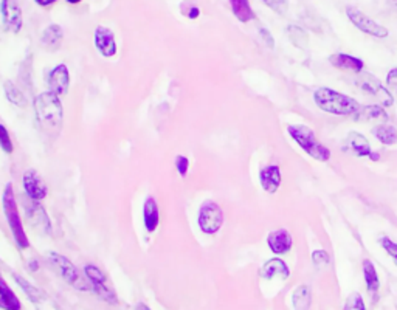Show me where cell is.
Wrapping results in <instances>:
<instances>
[{
  "label": "cell",
  "instance_id": "cell-1",
  "mask_svg": "<svg viewBox=\"0 0 397 310\" xmlns=\"http://www.w3.org/2000/svg\"><path fill=\"white\" fill-rule=\"evenodd\" d=\"M33 108L36 120L45 134L58 135L62 128V120H64V109H62L59 96L50 91L39 93L33 101Z\"/></svg>",
  "mask_w": 397,
  "mask_h": 310
},
{
  "label": "cell",
  "instance_id": "cell-2",
  "mask_svg": "<svg viewBox=\"0 0 397 310\" xmlns=\"http://www.w3.org/2000/svg\"><path fill=\"white\" fill-rule=\"evenodd\" d=\"M313 101L318 105V109L331 115L346 117V115H356L362 108L358 101L351 98L348 95L332 91L328 87H320L313 92Z\"/></svg>",
  "mask_w": 397,
  "mask_h": 310
},
{
  "label": "cell",
  "instance_id": "cell-3",
  "mask_svg": "<svg viewBox=\"0 0 397 310\" xmlns=\"http://www.w3.org/2000/svg\"><path fill=\"white\" fill-rule=\"evenodd\" d=\"M287 132L306 154L315 158L317 162H329L332 155L331 149L320 143L318 138L315 137V132L311 128L304 126V124H291V126H287Z\"/></svg>",
  "mask_w": 397,
  "mask_h": 310
},
{
  "label": "cell",
  "instance_id": "cell-4",
  "mask_svg": "<svg viewBox=\"0 0 397 310\" xmlns=\"http://www.w3.org/2000/svg\"><path fill=\"white\" fill-rule=\"evenodd\" d=\"M2 207H4V215L6 217V222L10 225V229L14 237V242L21 250H26L30 247L29 236L25 233V228L22 224V219L19 216V210H17V202L14 196L13 185L8 183L4 190L2 196Z\"/></svg>",
  "mask_w": 397,
  "mask_h": 310
},
{
  "label": "cell",
  "instance_id": "cell-5",
  "mask_svg": "<svg viewBox=\"0 0 397 310\" xmlns=\"http://www.w3.org/2000/svg\"><path fill=\"white\" fill-rule=\"evenodd\" d=\"M49 261L53 267H55V270L61 274V278L71 287H75L76 290H83V291L92 289L90 287L89 279L81 274V272L76 269V265L70 259H67L66 256L51 252V253H49Z\"/></svg>",
  "mask_w": 397,
  "mask_h": 310
},
{
  "label": "cell",
  "instance_id": "cell-6",
  "mask_svg": "<svg viewBox=\"0 0 397 310\" xmlns=\"http://www.w3.org/2000/svg\"><path fill=\"white\" fill-rule=\"evenodd\" d=\"M197 224H198V228H201L202 233L208 234V236L218 234L221 232L222 225H223L222 208L213 200L202 203L201 210H198Z\"/></svg>",
  "mask_w": 397,
  "mask_h": 310
},
{
  "label": "cell",
  "instance_id": "cell-7",
  "mask_svg": "<svg viewBox=\"0 0 397 310\" xmlns=\"http://www.w3.org/2000/svg\"><path fill=\"white\" fill-rule=\"evenodd\" d=\"M356 84L362 88L368 96H373V98H376L378 101V104L383 105V108H390V105L394 104L393 93L388 91V88L381 81H378L376 76L362 72L357 75Z\"/></svg>",
  "mask_w": 397,
  "mask_h": 310
},
{
  "label": "cell",
  "instance_id": "cell-8",
  "mask_svg": "<svg viewBox=\"0 0 397 310\" xmlns=\"http://www.w3.org/2000/svg\"><path fill=\"white\" fill-rule=\"evenodd\" d=\"M346 16H348V19L353 22L356 29L369 34V36L377 38V39H385V38H388V34H390L388 29H385L383 25H381L378 22H376L374 19H371V17L366 16L363 11H360L358 8L348 6L346 8Z\"/></svg>",
  "mask_w": 397,
  "mask_h": 310
},
{
  "label": "cell",
  "instance_id": "cell-9",
  "mask_svg": "<svg viewBox=\"0 0 397 310\" xmlns=\"http://www.w3.org/2000/svg\"><path fill=\"white\" fill-rule=\"evenodd\" d=\"M84 274L90 282V287L94 289V291L99 298L106 301V303H109V304L119 303V298H116L115 291L109 286H107L106 274L101 270H99L96 265L87 264L84 267Z\"/></svg>",
  "mask_w": 397,
  "mask_h": 310
},
{
  "label": "cell",
  "instance_id": "cell-10",
  "mask_svg": "<svg viewBox=\"0 0 397 310\" xmlns=\"http://www.w3.org/2000/svg\"><path fill=\"white\" fill-rule=\"evenodd\" d=\"M0 14L5 31L17 34L22 30V8L17 0H0Z\"/></svg>",
  "mask_w": 397,
  "mask_h": 310
},
{
  "label": "cell",
  "instance_id": "cell-11",
  "mask_svg": "<svg viewBox=\"0 0 397 310\" xmlns=\"http://www.w3.org/2000/svg\"><path fill=\"white\" fill-rule=\"evenodd\" d=\"M24 207H25V216L36 232H39L41 234H51L50 217L47 212H45V210L39 205V202L29 199V202H25Z\"/></svg>",
  "mask_w": 397,
  "mask_h": 310
},
{
  "label": "cell",
  "instance_id": "cell-12",
  "mask_svg": "<svg viewBox=\"0 0 397 310\" xmlns=\"http://www.w3.org/2000/svg\"><path fill=\"white\" fill-rule=\"evenodd\" d=\"M24 190L26 197L34 202H42L47 197L49 188L45 185L41 174L36 170H26L24 174Z\"/></svg>",
  "mask_w": 397,
  "mask_h": 310
},
{
  "label": "cell",
  "instance_id": "cell-13",
  "mask_svg": "<svg viewBox=\"0 0 397 310\" xmlns=\"http://www.w3.org/2000/svg\"><path fill=\"white\" fill-rule=\"evenodd\" d=\"M94 39H95V47L99 51V55L104 58H112L116 55V51H119V46H116V41H115L112 30H109L104 25L96 26Z\"/></svg>",
  "mask_w": 397,
  "mask_h": 310
},
{
  "label": "cell",
  "instance_id": "cell-14",
  "mask_svg": "<svg viewBox=\"0 0 397 310\" xmlns=\"http://www.w3.org/2000/svg\"><path fill=\"white\" fill-rule=\"evenodd\" d=\"M47 84L50 87V92L56 93L58 96L66 95L70 87V72L66 64H59L55 68H51L49 73Z\"/></svg>",
  "mask_w": 397,
  "mask_h": 310
},
{
  "label": "cell",
  "instance_id": "cell-15",
  "mask_svg": "<svg viewBox=\"0 0 397 310\" xmlns=\"http://www.w3.org/2000/svg\"><path fill=\"white\" fill-rule=\"evenodd\" d=\"M329 62L332 67L341 70V72L353 73V75L362 73L363 67H365L362 59L351 56V55H345V53H336V55H331Z\"/></svg>",
  "mask_w": 397,
  "mask_h": 310
},
{
  "label": "cell",
  "instance_id": "cell-16",
  "mask_svg": "<svg viewBox=\"0 0 397 310\" xmlns=\"http://www.w3.org/2000/svg\"><path fill=\"white\" fill-rule=\"evenodd\" d=\"M354 118L357 121H363L369 124H376V126H381V124L388 123V113L385 112V108L381 104H369V105H362L358 109V112L354 115Z\"/></svg>",
  "mask_w": 397,
  "mask_h": 310
},
{
  "label": "cell",
  "instance_id": "cell-17",
  "mask_svg": "<svg viewBox=\"0 0 397 310\" xmlns=\"http://www.w3.org/2000/svg\"><path fill=\"white\" fill-rule=\"evenodd\" d=\"M267 245L275 254L281 256V254H286L292 250L293 239H292V234L288 233L287 229H284V228L275 229V232H272L267 236Z\"/></svg>",
  "mask_w": 397,
  "mask_h": 310
},
{
  "label": "cell",
  "instance_id": "cell-18",
  "mask_svg": "<svg viewBox=\"0 0 397 310\" xmlns=\"http://www.w3.org/2000/svg\"><path fill=\"white\" fill-rule=\"evenodd\" d=\"M343 149L348 150V153L354 154L356 157H369V154L373 153L371 145H369V141L366 140V137L363 134H360V132H349L345 138V146Z\"/></svg>",
  "mask_w": 397,
  "mask_h": 310
},
{
  "label": "cell",
  "instance_id": "cell-19",
  "mask_svg": "<svg viewBox=\"0 0 397 310\" xmlns=\"http://www.w3.org/2000/svg\"><path fill=\"white\" fill-rule=\"evenodd\" d=\"M281 182H283V175L278 165H268L261 170L259 183L266 192L275 194L279 190V186H281Z\"/></svg>",
  "mask_w": 397,
  "mask_h": 310
},
{
  "label": "cell",
  "instance_id": "cell-20",
  "mask_svg": "<svg viewBox=\"0 0 397 310\" xmlns=\"http://www.w3.org/2000/svg\"><path fill=\"white\" fill-rule=\"evenodd\" d=\"M259 277L264 279H275V278L287 279L291 277V269H288V265L283 259L273 258L267 261L263 267H261Z\"/></svg>",
  "mask_w": 397,
  "mask_h": 310
},
{
  "label": "cell",
  "instance_id": "cell-21",
  "mask_svg": "<svg viewBox=\"0 0 397 310\" xmlns=\"http://www.w3.org/2000/svg\"><path fill=\"white\" fill-rule=\"evenodd\" d=\"M159 222H160V212H159L157 200L152 196H148L143 203V225L146 228L148 233H154L159 228Z\"/></svg>",
  "mask_w": 397,
  "mask_h": 310
},
{
  "label": "cell",
  "instance_id": "cell-22",
  "mask_svg": "<svg viewBox=\"0 0 397 310\" xmlns=\"http://www.w3.org/2000/svg\"><path fill=\"white\" fill-rule=\"evenodd\" d=\"M62 39H64V31H62L58 24H51L44 30L41 36V43L49 51H58L61 48Z\"/></svg>",
  "mask_w": 397,
  "mask_h": 310
},
{
  "label": "cell",
  "instance_id": "cell-23",
  "mask_svg": "<svg viewBox=\"0 0 397 310\" xmlns=\"http://www.w3.org/2000/svg\"><path fill=\"white\" fill-rule=\"evenodd\" d=\"M362 269H363V274H365V281H366V287H368L369 295H371L376 301L378 289H381V279H378L376 265L369 259H365Z\"/></svg>",
  "mask_w": 397,
  "mask_h": 310
},
{
  "label": "cell",
  "instance_id": "cell-24",
  "mask_svg": "<svg viewBox=\"0 0 397 310\" xmlns=\"http://www.w3.org/2000/svg\"><path fill=\"white\" fill-rule=\"evenodd\" d=\"M0 309L2 310H21L22 304L14 291L0 278Z\"/></svg>",
  "mask_w": 397,
  "mask_h": 310
},
{
  "label": "cell",
  "instance_id": "cell-25",
  "mask_svg": "<svg viewBox=\"0 0 397 310\" xmlns=\"http://www.w3.org/2000/svg\"><path fill=\"white\" fill-rule=\"evenodd\" d=\"M230 6L233 14L236 16V19L242 24H247L250 21L256 19V14L248 0H230Z\"/></svg>",
  "mask_w": 397,
  "mask_h": 310
},
{
  "label": "cell",
  "instance_id": "cell-26",
  "mask_svg": "<svg viewBox=\"0 0 397 310\" xmlns=\"http://www.w3.org/2000/svg\"><path fill=\"white\" fill-rule=\"evenodd\" d=\"M292 303H293L295 310H309V307L312 304V291H311V287L308 284L298 286L295 289V291H293Z\"/></svg>",
  "mask_w": 397,
  "mask_h": 310
},
{
  "label": "cell",
  "instance_id": "cell-27",
  "mask_svg": "<svg viewBox=\"0 0 397 310\" xmlns=\"http://www.w3.org/2000/svg\"><path fill=\"white\" fill-rule=\"evenodd\" d=\"M4 92L6 100L10 101L16 108H26L29 105V100H26V96L24 95V92L21 91L19 87H16V84L13 81H6L4 84Z\"/></svg>",
  "mask_w": 397,
  "mask_h": 310
},
{
  "label": "cell",
  "instance_id": "cell-28",
  "mask_svg": "<svg viewBox=\"0 0 397 310\" xmlns=\"http://www.w3.org/2000/svg\"><path fill=\"white\" fill-rule=\"evenodd\" d=\"M374 137L385 146H393L397 143V130L390 124H381L373 129Z\"/></svg>",
  "mask_w": 397,
  "mask_h": 310
},
{
  "label": "cell",
  "instance_id": "cell-29",
  "mask_svg": "<svg viewBox=\"0 0 397 310\" xmlns=\"http://www.w3.org/2000/svg\"><path fill=\"white\" fill-rule=\"evenodd\" d=\"M286 33H287L288 39H291V42L293 43L296 48H300V50L308 48V46H309V36H308V33H306L301 29V26L288 25Z\"/></svg>",
  "mask_w": 397,
  "mask_h": 310
},
{
  "label": "cell",
  "instance_id": "cell-30",
  "mask_svg": "<svg viewBox=\"0 0 397 310\" xmlns=\"http://www.w3.org/2000/svg\"><path fill=\"white\" fill-rule=\"evenodd\" d=\"M13 278H14V281L17 282V284H19V287L24 290V294L29 296V299L33 301V303H39V301L44 299L42 291L38 287H36V286H33L31 282H29L25 278L19 277V274H13Z\"/></svg>",
  "mask_w": 397,
  "mask_h": 310
},
{
  "label": "cell",
  "instance_id": "cell-31",
  "mask_svg": "<svg viewBox=\"0 0 397 310\" xmlns=\"http://www.w3.org/2000/svg\"><path fill=\"white\" fill-rule=\"evenodd\" d=\"M343 310H366V306H365V301L362 298V295L360 294H351L346 299V303H345V307H343Z\"/></svg>",
  "mask_w": 397,
  "mask_h": 310
},
{
  "label": "cell",
  "instance_id": "cell-32",
  "mask_svg": "<svg viewBox=\"0 0 397 310\" xmlns=\"http://www.w3.org/2000/svg\"><path fill=\"white\" fill-rule=\"evenodd\" d=\"M0 148H2V150L6 154H13V150H14L10 132L6 130L4 124H0Z\"/></svg>",
  "mask_w": 397,
  "mask_h": 310
},
{
  "label": "cell",
  "instance_id": "cell-33",
  "mask_svg": "<svg viewBox=\"0 0 397 310\" xmlns=\"http://www.w3.org/2000/svg\"><path fill=\"white\" fill-rule=\"evenodd\" d=\"M263 4L279 16H284L288 11V0H263Z\"/></svg>",
  "mask_w": 397,
  "mask_h": 310
},
{
  "label": "cell",
  "instance_id": "cell-34",
  "mask_svg": "<svg viewBox=\"0 0 397 310\" xmlns=\"http://www.w3.org/2000/svg\"><path fill=\"white\" fill-rule=\"evenodd\" d=\"M312 262L315 267H317L318 270L324 269V267H328L329 262H331V258H329V254L328 252H324V250H315L312 253Z\"/></svg>",
  "mask_w": 397,
  "mask_h": 310
},
{
  "label": "cell",
  "instance_id": "cell-35",
  "mask_svg": "<svg viewBox=\"0 0 397 310\" xmlns=\"http://www.w3.org/2000/svg\"><path fill=\"white\" fill-rule=\"evenodd\" d=\"M378 244H381V247L383 248V250L391 256L394 264L397 265V244L393 242L390 237H386V236H382L381 239H378Z\"/></svg>",
  "mask_w": 397,
  "mask_h": 310
},
{
  "label": "cell",
  "instance_id": "cell-36",
  "mask_svg": "<svg viewBox=\"0 0 397 310\" xmlns=\"http://www.w3.org/2000/svg\"><path fill=\"white\" fill-rule=\"evenodd\" d=\"M176 170L182 177H186L188 170H189V160L185 155H177L176 157Z\"/></svg>",
  "mask_w": 397,
  "mask_h": 310
},
{
  "label": "cell",
  "instance_id": "cell-37",
  "mask_svg": "<svg viewBox=\"0 0 397 310\" xmlns=\"http://www.w3.org/2000/svg\"><path fill=\"white\" fill-rule=\"evenodd\" d=\"M386 84L397 92V68L390 70V73L386 76Z\"/></svg>",
  "mask_w": 397,
  "mask_h": 310
},
{
  "label": "cell",
  "instance_id": "cell-38",
  "mask_svg": "<svg viewBox=\"0 0 397 310\" xmlns=\"http://www.w3.org/2000/svg\"><path fill=\"white\" fill-rule=\"evenodd\" d=\"M259 33H261V36H263V41L267 43V47L268 48H275V41L272 38V34H270V31L266 30V29H261Z\"/></svg>",
  "mask_w": 397,
  "mask_h": 310
},
{
  "label": "cell",
  "instance_id": "cell-39",
  "mask_svg": "<svg viewBox=\"0 0 397 310\" xmlns=\"http://www.w3.org/2000/svg\"><path fill=\"white\" fill-rule=\"evenodd\" d=\"M36 4H38L39 6H50L53 5L55 2H58V0H34Z\"/></svg>",
  "mask_w": 397,
  "mask_h": 310
},
{
  "label": "cell",
  "instance_id": "cell-40",
  "mask_svg": "<svg viewBox=\"0 0 397 310\" xmlns=\"http://www.w3.org/2000/svg\"><path fill=\"white\" fill-rule=\"evenodd\" d=\"M369 158H371L373 162H378V160H381V155H378L377 153H371V154H369Z\"/></svg>",
  "mask_w": 397,
  "mask_h": 310
},
{
  "label": "cell",
  "instance_id": "cell-41",
  "mask_svg": "<svg viewBox=\"0 0 397 310\" xmlns=\"http://www.w3.org/2000/svg\"><path fill=\"white\" fill-rule=\"evenodd\" d=\"M135 310H151L146 304H143V303H140L137 307H135Z\"/></svg>",
  "mask_w": 397,
  "mask_h": 310
},
{
  "label": "cell",
  "instance_id": "cell-42",
  "mask_svg": "<svg viewBox=\"0 0 397 310\" xmlns=\"http://www.w3.org/2000/svg\"><path fill=\"white\" fill-rule=\"evenodd\" d=\"M388 2H390L391 8H393V10L397 13V0H388Z\"/></svg>",
  "mask_w": 397,
  "mask_h": 310
},
{
  "label": "cell",
  "instance_id": "cell-43",
  "mask_svg": "<svg viewBox=\"0 0 397 310\" xmlns=\"http://www.w3.org/2000/svg\"><path fill=\"white\" fill-rule=\"evenodd\" d=\"M69 4H71V5H76V4H79V2H83V0H67Z\"/></svg>",
  "mask_w": 397,
  "mask_h": 310
}]
</instances>
